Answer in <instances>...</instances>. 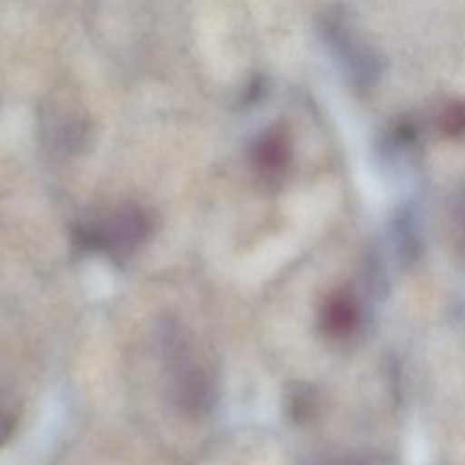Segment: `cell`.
<instances>
[{"instance_id":"cell-1","label":"cell","mask_w":465,"mask_h":465,"mask_svg":"<svg viewBox=\"0 0 465 465\" xmlns=\"http://www.w3.org/2000/svg\"><path fill=\"white\" fill-rule=\"evenodd\" d=\"M158 338L169 371L173 403L191 418L207 414L216 401V383L211 372L194 360L191 338L183 325L176 320H163Z\"/></svg>"},{"instance_id":"cell-2","label":"cell","mask_w":465,"mask_h":465,"mask_svg":"<svg viewBox=\"0 0 465 465\" xmlns=\"http://www.w3.org/2000/svg\"><path fill=\"white\" fill-rule=\"evenodd\" d=\"M149 234V213L136 203H124L109 214L80 222L73 229V236L82 249L104 252L114 262H127Z\"/></svg>"},{"instance_id":"cell-3","label":"cell","mask_w":465,"mask_h":465,"mask_svg":"<svg viewBox=\"0 0 465 465\" xmlns=\"http://www.w3.org/2000/svg\"><path fill=\"white\" fill-rule=\"evenodd\" d=\"M251 158L262 176L269 180L282 176L291 162V140L287 131L282 125L265 129L252 143Z\"/></svg>"},{"instance_id":"cell-4","label":"cell","mask_w":465,"mask_h":465,"mask_svg":"<svg viewBox=\"0 0 465 465\" xmlns=\"http://www.w3.org/2000/svg\"><path fill=\"white\" fill-rule=\"evenodd\" d=\"M360 323V307L351 292H332L320 312V327L331 338L351 336Z\"/></svg>"},{"instance_id":"cell-5","label":"cell","mask_w":465,"mask_h":465,"mask_svg":"<svg viewBox=\"0 0 465 465\" xmlns=\"http://www.w3.org/2000/svg\"><path fill=\"white\" fill-rule=\"evenodd\" d=\"M53 114L56 116H51L45 133L51 134V142L54 143V147L62 151H78L87 142V122L78 113L64 109H56L53 111Z\"/></svg>"},{"instance_id":"cell-6","label":"cell","mask_w":465,"mask_h":465,"mask_svg":"<svg viewBox=\"0 0 465 465\" xmlns=\"http://www.w3.org/2000/svg\"><path fill=\"white\" fill-rule=\"evenodd\" d=\"M316 392L305 383H296L289 389L285 398V409L292 421L305 423L309 421L316 412Z\"/></svg>"},{"instance_id":"cell-7","label":"cell","mask_w":465,"mask_h":465,"mask_svg":"<svg viewBox=\"0 0 465 465\" xmlns=\"http://www.w3.org/2000/svg\"><path fill=\"white\" fill-rule=\"evenodd\" d=\"M450 231L458 258L465 269V191L460 193L450 203Z\"/></svg>"},{"instance_id":"cell-8","label":"cell","mask_w":465,"mask_h":465,"mask_svg":"<svg viewBox=\"0 0 465 465\" xmlns=\"http://www.w3.org/2000/svg\"><path fill=\"white\" fill-rule=\"evenodd\" d=\"M441 127L449 136H458L465 133V102L452 104L441 118Z\"/></svg>"}]
</instances>
